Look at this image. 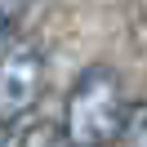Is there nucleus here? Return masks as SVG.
<instances>
[{"label": "nucleus", "instance_id": "3", "mask_svg": "<svg viewBox=\"0 0 147 147\" xmlns=\"http://www.w3.org/2000/svg\"><path fill=\"white\" fill-rule=\"evenodd\" d=\"M9 147H76V143L67 138V129L49 125V120H31V125L22 129V134L13 138Z\"/></svg>", "mask_w": 147, "mask_h": 147}, {"label": "nucleus", "instance_id": "1", "mask_svg": "<svg viewBox=\"0 0 147 147\" xmlns=\"http://www.w3.org/2000/svg\"><path fill=\"white\" fill-rule=\"evenodd\" d=\"M125 89H120V76L111 67L94 63L76 76L71 94H67V116L63 129L76 147H111L120 138L125 125Z\"/></svg>", "mask_w": 147, "mask_h": 147}, {"label": "nucleus", "instance_id": "6", "mask_svg": "<svg viewBox=\"0 0 147 147\" xmlns=\"http://www.w3.org/2000/svg\"><path fill=\"white\" fill-rule=\"evenodd\" d=\"M0 147H9V125L0 120Z\"/></svg>", "mask_w": 147, "mask_h": 147}, {"label": "nucleus", "instance_id": "5", "mask_svg": "<svg viewBox=\"0 0 147 147\" xmlns=\"http://www.w3.org/2000/svg\"><path fill=\"white\" fill-rule=\"evenodd\" d=\"M27 5H31V0H0V45L18 31V22H22V13H27Z\"/></svg>", "mask_w": 147, "mask_h": 147}, {"label": "nucleus", "instance_id": "4", "mask_svg": "<svg viewBox=\"0 0 147 147\" xmlns=\"http://www.w3.org/2000/svg\"><path fill=\"white\" fill-rule=\"evenodd\" d=\"M120 143H125V147H147V102H129V107H125Z\"/></svg>", "mask_w": 147, "mask_h": 147}, {"label": "nucleus", "instance_id": "2", "mask_svg": "<svg viewBox=\"0 0 147 147\" xmlns=\"http://www.w3.org/2000/svg\"><path fill=\"white\" fill-rule=\"evenodd\" d=\"M45 94V58L36 45L27 40H5L0 45V120L13 125V120L31 116Z\"/></svg>", "mask_w": 147, "mask_h": 147}]
</instances>
